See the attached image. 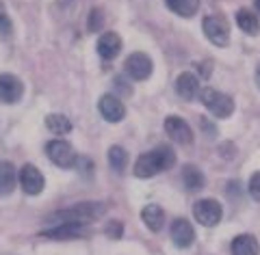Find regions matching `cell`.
Returning a JSON list of instances; mask_svg holds the SVG:
<instances>
[{
    "instance_id": "cell-1",
    "label": "cell",
    "mask_w": 260,
    "mask_h": 255,
    "mask_svg": "<svg viewBox=\"0 0 260 255\" xmlns=\"http://www.w3.org/2000/svg\"><path fill=\"white\" fill-rule=\"evenodd\" d=\"M176 162V154L169 145H158L154 147L152 152L148 154H141L139 158L135 162V171L133 173L137 177H152L156 173H162V171H167L169 167H174Z\"/></svg>"
},
{
    "instance_id": "cell-2",
    "label": "cell",
    "mask_w": 260,
    "mask_h": 255,
    "mask_svg": "<svg viewBox=\"0 0 260 255\" xmlns=\"http://www.w3.org/2000/svg\"><path fill=\"white\" fill-rule=\"evenodd\" d=\"M104 212H107V208H104L102 203H95V201H85V203H78L74 205V208L70 210H63V212H56V214L50 216V221H54L56 225H83L89 223V221H93L98 216H102Z\"/></svg>"
},
{
    "instance_id": "cell-3",
    "label": "cell",
    "mask_w": 260,
    "mask_h": 255,
    "mask_svg": "<svg viewBox=\"0 0 260 255\" xmlns=\"http://www.w3.org/2000/svg\"><path fill=\"white\" fill-rule=\"evenodd\" d=\"M200 100L202 104L206 106V108L215 115V117L219 119H228L230 115L234 113V102H232V97L230 95H225L221 91H217V89L213 87H206V89H202L200 91Z\"/></svg>"
},
{
    "instance_id": "cell-4",
    "label": "cell",
    "mask_w": 260,
    "mask_h": 255,
    "mask_svg": "<svg viewBox=\"0 0 260 255\" xmlns=\"http://www.w3.org/2000/svg\"><path fill=\"white\" fill-rule=\"evenodd\" d=\"M46 156L61 169H72L76 162V154L72 150V145L68 141H61V138L46 143Z\"/></svg>"
},
{
    "instance_id": "cell-5",
    "label": "cell",
    "mask_w": 260,
    "mask_h": 255,
    "mask_svg": "<svg viewBox=\"0 0 260 255\" xmlns=\"http://www.w3.org/2000/svg\"><path fill=\"white\" fill-rule=\"evenodd\" d=\"M202 26H204V35L215 46L219 48L228 46V41H230V26H228V20L223 15H208V18H204Z\"/></svg>"
},
{
    "instance_id": "cell-6",
    "label": "cell",
    "mask_w": 260,
    "mask_h": 255,
    "mask_svg": "<svg viewBox=\"0 0 260 255\" xmlns=\"http://www.w3.org/2000/svg\"><path fill=\"white\" fill-rule=\"evenodd\" d=\"M193 214H195V218H198L200 225L215 227L219 221H221L223 210H221V203H219L217 199H200L193 205Z\"/></svg>"
},
{
    "instance_id": "cell-7",
    "label": "cell",
    "mask_w": 260,
    "mask_h": 255,
    "mask_svg": "<svg viewBox=\"0 0 260 255\" xmlns=\"http://www.w3.org/2000/svg\"><path fill=\"white\" fill-rule=\"evenodd\" d=\"M152 59L145 52H133L126 59V71L133 80H148L152 74Z\"/></svg>"
},
{
    "instance_id": "cell-8",
    "label": "cell",
    "mask_w": 260,
    "mask_h": 255,
    "mask_svg": "<svg viewBox=\"0 0 260 255\" xmlns=\"http://www.w3.org/2000/svg\"><path fill=\"white\" fill-rule=\"evenodd\" d=\"M44 184L46 179L35 164H24L20 169V186L26 195H39L44 191Z\"/></svg>"
},
{
    "instance_id": "cell-9",
    "label": "cell",
    "mask_w": 260,
    "mask_h": 255,
    "mask_svg": "<svg viewBox=\"0 0 260 255\" xmlns=\"http://www.w3.org/2000/svg\"><path fill=\"white\" fill-rule=\"evenodd\" d=\"M24 95V85L13 74H0V102L15 104Z\"/></svg>"
},
{
    "instance_id": "cell-10",
    "label": "cell",
    "mask_w": 260,
    "mask_h": 255,
    "mask_svg": "<svg viewBox=\"0 0 260 255\" xmlns=\"http://www.w3.org/2000/svg\"><path fill=\"white\" fill-rule=\"evenodd\" d=\"M165 132L169 134V138H172L174 143H180V145H191L193 143L191 126L184 119L176 117V115L165 119Z\"/></svg>"
},
{
    "instance_id": "cell-11",
    "label": "cell",
    "mask_w": 260,
    "mask_h": 255,
    "mask_svg": "<svg viewBox=\"0 0 260 255\" xmlns=\"http://www.w3.org/2000/svg\"><path fill=\"white\" fill-rule=\"evenodd\" d=\"M98 111H100L102 117L107 121H111V123H117V121H121L126 117V106L121 104V100H117V97L111 95V93L100 97V102H98Z\"/></svg>"
},
{
    "instance_id": "cell-12",
    "label": "cell",
    "mask_w": 260,
    "mask_h": 255,
    "mask_svg": "<svg viewBox=\"0 0 260 255\" xmlns=\"http://www.w3.org/2000/svg\"><path fill=\"white\" fill-rule=\"evenodd\" d=\"M172 240L176 246H180V249H186V246H191L193 240H195V229L193 225L189 223L186 218H176L172 223Z\"/></svg>"
},
{
    "instance_id": "cell-13",
    "label": "cell",
    "mask_w": 260,
    "mask_h": 255,
    "mask_svg": "<svg viewBox=\"0 0 260 255\" xmlns=\"http://www.w3.org/2000/svg\"><path fill=\"white\" fill-rule=\"evenodd\" d=\"M176 91L182 100H195L200 95V80L191 71H182L176 80Z\"/></svg>"
},
{
    "instance_id": "cell-14",
    "label": "cell",
    "mask_w": 260,
    "mask_h": 255,
    "mask_svg": "<svg viewBox=\"0 0 260 255\" xmlns=\"http://www.w3.org/2000/svg\"><path fill=\"white\" fill-rule=\"evenodd\" d=\"M121 50V39L117 32H104V35L98 39V54L102 56L104 61H113Z\"/></svg>"
},
{
    "instance_id": "cell-15",
    "label": "cell",
    "mask_w": 260,
    "mask_h": 255,
    "mask_svg": "<svg viewBox=\"0 0 260 255\" xmlns=\"http://www.w3.org/2000/svg\"><path fill=\"white\" fill-rule=\"evenodd\" d=\"M232 255H260V244L251 234H241L232 240Z\"/></svg>"
},
{
    "instance_id": "cell-16",
    "label": "cell",
    "mask_w": 260,
    "mask_h": 255,
    "mask_svg": "<svg viewBox=\"0 0 260 255\" xmlns=\"http://www.w3.org/2000/svg\"><path fill=\"white\" fill-rule=\"evenodd\" d=\"M141 218L150 232H160L162 225H165V212H162V208L156 203L145 205L143 212H141Z\"/></svg>"
},
{
    "instance_id": "cell-17",
    "label": "cell",
    "mask_w": 260,
    "mask_h": 255,
    "mask_svg": "<svg viewBox=\"0 0 260 255\" xmlns=\"http://www.w3.org/2000/svg\"><path fill=\"white\" fill-rule=\"evenodd\" d=\"M85 234V227L83 225H54L52 229H46V232H42V236L46 238H54V240H68V238H80Z\"/></svg>"
},
{
    "instance_id": "cell-18",
    "label": "cell",
    "mask_w": 260,
    "mask_h": 255,
    "mask_svg": "<svg viewBox=\"0 0 260 255\" xmlns=\"http://www.w3.org/2000/svg\"><path fill=\"white\" fill-rule=\"evenodd\" d=\"M18 184V173L11 162H0V197H7L13 193Z\"/></svg>"
},
{
    "instance_id": "cell-19",
    "label": "cell",
    "mask_w": 260,
    "mask_h": 255,
    "mask_svg": "<svg viewBox=\"0 0 260 255\" xmlns=\"http://www.w3.org/2000/svg\"><path fill=\"white\" fill-rule=\"evenodd\" d=\"M182 182H184V186L189 188L191 193H198V191L204 188L206 177H204V173H202L198 167H195V164H184V169H182Z\"/></svg>"
},
{
    "instance_id": "cell-20",
    "label": "cell",
    "mask_w": 260,
    "mask_h": 255,
    "mask_svg": "<svg viewBox=\"0 0 260 255\" xmlns=\"http://www.w3.org/2000/svg\"><path fill=\"white\" fill-rule=\"evenodd\" d=\"M237 24H239V28L243 32H247V35H258L260 32V22L256 18V13L254 11H249V9H241L237 11Z\"/></svg>"
},
{
    "instance_id": "cell-21",
    "label": "cell",
    "mask_w": 260,
    "mask_h": 255,
    "mask_svg": "<svg viewBox=\"0 0 260 255\" xmlns=\"http://www.w3.org/2000/svg\"><path fill=\"white\" fill-rule=\"evenodd\" d=\"M167 7L182 18H191L200 9V0H165Z\"/></svg>"
},
{
    "instance_id": "cell-22",
    "label": "cell",
    "mask_w": 260,
    "mask_h": 255,
    "mask_svg": "<svg viewBox=\"0 0 260 255\" xmlns=\"http://www.w3.org/2000/svg\"><path fill=\"white\" fill-rule=\"evenodd\" d=\"M46 126L54 134H68V132H72V121L65 117V115H61V113L48 115V117H46Z\"/></svg>"
},
{
    "instance_id": "cell-23",
    "label": "cell",
    "mask_w": 260,
    "mask_h": 255,
    "mask_svg": "<svg viewBox=\"0 0 260 255\" xmlns=\"http://www.w3.org/2000/svg\"><path fill=\"white\" fill-rule=\"evenodd\" d=\"M109 164H111V169L115 171V173H124V169L128 164V154H126L124 147H119V145L111 147L109 150Z\"/></svg>"
},
{
    "instance_id": "cell-24",
    "label": "cell",
    "mask_w": 260,
    "mask_h": 255,
    "mask_svg": "<svg viewBox=\"0 0 260 255\" xmlns=\"http://www.w3.org/2000/svg\"><path fill=\"white\" fill-rule=\"evenodd\" d=\"M11 32H13V24L9 20V15L5 13V5H3V0H0V35L9 37Z\"/></svg>"
},
{
    "instance_id": "cell-25",
    "label": "cell",
    "mask_w": 260,
    "mask_h": 255,
    "mask_svg": "<svg viewBox=\"0 0 260 255\" xmlns=\"http://www.w3.org/2000/svg\"><path fill=\"white\" fill-rule=\"evenodd\" d=\"M102 26H104V13H102V9H93L91 15H89V30L95 32Z\"/></svg>"
},
{
    "instance_id": "cell-26",
    "label": "cell",
    "mask_w": 260,
    "mask_h": 255,
    "mask_svg": "<svg viewBox=\"0 0 260 255\" xmlns=\"http://www.w3.org/2000/svg\"><path fill=\"white\" fill-rule=\"evenodd\" d=\"M249 195H251V199L260 201V171H256L249 179Z\"/></svg>"
},
{
    "instance_id": "cell-27",
    "label": "cell",
    "mask_w": 260,
    "mask_h": 255,
    "mask_svg": "<svg viewBox=\"0 0 260 255\" xmlns=\"http://www.w3.org/2000/svg\"><path fill=\"white\" fill-rule=\"evenodd\" d=\"M200 126H202V130H204V134H206V136H210V138H215V136H217V128H215L206 117L200 121Z\"/></svg>"
},
{
    "instance_id": "cell-28",
    "label": "cell",
    "mask_w": 260,
    "mask_h": 255,
    "mask_svg": "<svg viewBox=\"0 0 260 255\" xmlns=\"http://www.w3.org/2000/svg\"><path fill=\"white\" fill-rule=\"evenodd\" d=\"M74 167H78L83 173H91V160H87V158H80V156H76V162H74Z\"/></svg>"
},
{
    "instance_id": "cell-29",
    "label": "cell",
    "mask_w": 260,
    "mask_h": 255,
    "mask_svg": "<svg viewBox=\"0 0 260 255\" xmlns=\"http://www.w3.org/2000/svg\"><path fill=\"white\" fill-rule=\"evenodd\" d=\"M107 232H109L113 238H119L121 232H124V227H121V223H117V221H113V223L107 225Z\"/></svg>"
},
{
    "instance_id": "cell-30",
    "label": "cell",
    "mask_w": 260,
    "mask_h": 255,
    "mask_svg": "<svg viewBox=\"0 0 260 255\" xmlns=\"http://www.w3.org/2000/svg\"><path fill=\"white\" fill-rule=\"evenodd\" d=\"M115 87L119 89V91H124V93H130V87H128L126 82H124V78H119V76L115 78Z\"/></svg>"
},
{
    "instance_id": "cell-31",
    "label": "cell",
    "mask_w": 260,
    "mask_h": 255,
    "mask_svg": "<svg viewBox=\"0 0 260 255\" xmlns=\"http://www.w3.org/2000/svg\"><path fill=\"white\" fill-rule=\"evenodd\" d=\"M256 82H258V87H260V63H258V67H256Z\"/></svg>"
},
{
    "instance_id": "cell-32",
    "label": "cell",
    "mask_w": 260,
    "mask_h": 255,
    "mask_svg": "<svg viewBox=\"0 0 260 255\" xmlns=\"http://www.w3.org/2000/svg\"><path fill=\"white\" fill-rule=\"evenodd\" d=\"M254 3H256V9L260 11V0H254Z\"/></svg>"
}]
</instances>
